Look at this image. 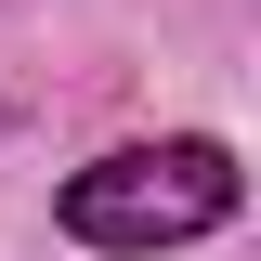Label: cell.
Returning a JSON list of instances; mask_svg holds the SVG:
<instances>
[{
  "mask_svg": "<svg viewBox=\"0 0 261 261\" xmlns=\"http://www.w3.org/2000/svg\"><path fill=\"white\" fill-rule=\"evenodd\" d=\"M235 196H248L235 157L209 130H183V144H118V157H92L53 196V222L79 235V248H183V235H222L235 222Z\"/></svg>",
  "mask_w": 261,
  "mask_h": 261,
  "instance_id": "obj_1",
  "label": "cell"
}]
</instances>
